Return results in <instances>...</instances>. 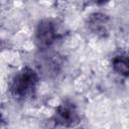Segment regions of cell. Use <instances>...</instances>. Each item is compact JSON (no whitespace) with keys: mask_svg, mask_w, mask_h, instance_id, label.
<instances>
[{"mask_svg":"<svg viewBox=\"0 0 129 129\" xmlns=\"http://www.w3.org/2000/svg\"><path fill=\"white\" fill-rule=\"evenodd\" d=\"M2 121H3V118H2V114H1V111H0V124L2 123Z\"/></svg>","mask_w":129,"mask_h":129,"instance_id":"cell-6","label":"cell"},{"mask_svg":"<svg viewBox=\"0 0 129 129\" xmlns=\"http://www.w3.org/2000/svg\"><path fill=\"white\" fill-rule=\"evenodd\" d=\"M88 29L98 37H105L109 32V18L102 12H94L87 19Z\"/></svg>","mask_w":129,"mask_h":129,"instance_id":"cell-4","label":"cell"},{"mask_svg":"<svg viewBox=\"0 0 129 129\" xmlns=\"http://www.w3.org/2000/svg\"><path fill=\"white\" fill-rule=\"evenodd\" d=\"M52 121L56 126L70 128L80 122V113L77 106L71 101L61 102L52 115Z\"/></svg>","mask_w":129,"mask_h":129,"instance_id":"cell-3","label":"cell"},{"mask_svg":"<svg viewBox=\"0 0 129 129\" xmlns=\"http://www.w3.org/2000/svg\"><path fill=\"white\" fill-rule=\"evenodd\" d=\"M38 84L39 74L30 67H24L12 77L8 90L15 100L25 101L35 94Z\"/></svg>","mask_w":129,"mask_h":129,"instance_id":"cell-1","label":"cell"},{"mask_svg":"<svg viewBox=\"0 0 129 129\" xmlns=\"http://www.w3.org/2000/svg\"><path fill=\"white\" fill-rule=\"evenodd\" d=\"M112 70L120 75L121 77L127 78L129 75V67H128V55L126 52H120L114 55L111 59Z\"/></svg>","mask_w":129,"mask_h":129,"instance_id":"cell-5","label":"cell"},{"mask_svg":"<svg viewBox=\"0 0 129 129\" xmlns=\"http://www.w3.org/2000/svg\"><path fill=\"white\" fill-rule=\"evenodd\" d=\"M58 35L56 22L51 18H43L34 29V43L40 50H46L56 42Z\"/></svg>","mask_w":129,"mask_h":129,"instance_id":"cell-2","label":"cell"}]
</instances>
